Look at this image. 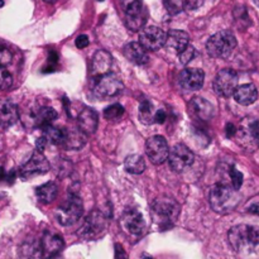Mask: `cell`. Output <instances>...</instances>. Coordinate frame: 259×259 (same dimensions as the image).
<instances>
[{
    "mask_svg": "<svg viewBox=\"0 0 259 259\" xmlns=\"http://www.w3.org/2000/svg\"><path fill=\"white\" fill-rule=\"evenodd\" d=\"M240 195L238 190L224 184H218L211 187L209 194L210 206L218 214H228L239 204Z\"/></svg>",
    "mask_w": 259,
    "mask_h": 259,
    "instance_id": "obj_1",
    "label": "cell"
},
{
    "mask_svg": "<svg viewBox=\"0 0 259 259\" xmlns=\"http://www.w3.org/2000/svg\"><path fill=\"white\" fill-rule=\"evenodd\" d=\"M229 243L235 252H250L259 245V227L255 225H237L229 230Z\"/></svg>",
    "mask_w": 259,
    "mask_h": 259,
    "instance_id": "obj_2",
    "label": "cell"
},
{
    "mask_svg": "<svg viewBox=\"0 0 259 259\" xmlns=\"http://www.w3.org/2000/svg\"><path fill=\"white\" fill-rule=\"evenodd\" d=\"M237 47V38L230 30H222L209 38L206 43V51L209 56L214 58L230 57Z\"/></svg>",
    "mask_w": 259,
    "mask_h": 259,
    "instance_id": "obj_3",
    "label": "cell"
},
{
    "mask_svg": "<svg viewBox=\"0 0 259 259\" xmlns=\"http://www.w3.org/2000/svg\"><path fill=\"white\" fill-rule=\"evenodd\" d=\"M152 211H153L154 218L158 219L162 225L169 227L179 218L181 207L179 202L172 197L162 196L154 200L152 204Z\"/></svg>",
    "mask_w": 259,
    "mask_h": 259,
    "instance_id": "obj_4",
    "label": "cell"
},
{
    "mask_svg": "<svg viewBox=\"0 0 259 259\" xmlns=\"http://www.w3.org/2000/svg\"><path fill=\"white\" fill-rule=\"evenodd\" d=\"M123 88L124 85L120 78L114 75V73L108 72L104 73V75L96 76L93 85V93L98 99L105 100V99L118 95L123 90Z\"/></svg>",
    "mask_w": 259,
    "mask_h": 259,
    "instance_id": "obj_5",
    "label": "cell"
},
{
    "mask_svg": "<svg viewBox=\"0 0 259 259\" xmlns=\"http://www.w3.org/2000/svg\"><path fill=\"white\" fill-rule=\"evenodd\" d=\"M83 214V205L81 199L75 195H70L67 200L56 210V218L61 225L70 227L77 223Z\"/></svg>",
    "mask_w": 259,
    "mask_h": 259,
    "instance_id": "obj_6",
    "label": "cell"
},
{
    "mask_svg": "<svg viewBox=\"0 0 259 259\" xmlns=\"http://www.w3.org/2000/svg\"><path fill=\"white\" fill-rule=\"evenodd\" d=\"M238 143L245 149H254L259 144V120L257 119H245L239 128H237Z\"/></svg>",
    "mask_w": 259,
    "mask_h": 259,
    "instance_id": "obj_7",
    "label": "cell"
},
{
    "mask_svg": "<svg viewBox=\"0 0 259 259\" xmlns=\"http://www.w3.org/2000/svg\"><path fill=\"white\" fill-rule=\"evenodd\" d=\"M214 90L215 93L223 98H229L234 94L235 89L238 88V75L232 68H224L217 73L214 78Z\"/></svg>",
    "mask_w": 259,
    "mask_h": 259,
    "instance_id": "obj_8",
    "label": "cell"
},
{
    "mask_svg": "<svg viewBox=\"0 0 259 259\" xmlns=\"http://www.w3.org/2000/svg\"><path fill=\"white\" fill-rule=\"evenodd\" d=\"M106 227V218L99 210H94L90 212L86 220L83 222L82 227L80 228L77 234L80 235L82 239L90 240L95 239Z\"/></svg>",
    "mask_w": 259,
    "mask_h": 259,
    "instance_id": "obj_9",
    "label": "cell"
},
{
    "mask_svg": "<svg viewBox=\"0 0 259 259\" xmlns=\"http://www.w3.org/2000/svg\"><path fill=\"white\" fill-rule=\"evenodd\" d=\"M120 227L129 237H141L146 230V222L138 210L126 209L120 218Z\"/></svg>",
    "mask_w": 259,
    "mask_h": 259,
    "instance_id": "obj_10",
    "label": "cell"
},
{
    "mask_svg": "<svg viewBox=\"0 0 259 259\" xmlns=\"http://www.w3.org/2000/svg\"><path fill=\"white\" fill-rule=\"evenodd\" d=\"M50 171V162L47 161L43 153L40 151H35L30 156V158L20 167L19 175L23 179H32V177L43 175Z\"/></svg>",
    "mask_w": 259,
    "mask_h": 259,
    "instance_id": "obj_11",
    "label": "cell"
},
{
    "mask_svg": "<svg viewBox=\"0 0 259 259\" xmlns=\"http://www.w3.org/2000/svg\"><path fill=\"white\" fill-rule=\"evenodd\" d=\"M146 153L152 163L162 164L168 159L169 148L167 141L162 136H154L147 141Z\"/></svg>",
    "mask_w": 259,
    "mask_h": 259,
    "instance_id": "obj_12",
    "label": "cell"
},
{
    "mask_svg": "<svg viewBox=\"0 0 259 259\" xmlns=\"http://www.w3.org/2000/svg\"><path fill=\"white\" fill-rule=\"evenodd\" d=\"M167 33L156 25L142 28L139 33V42L147 51H157L166 45Z\"/></svg>",
    "mask_w": 259,
    "mask_h": 259,
    "instance_id": "obj_13",
    "label": "cell"
},
{
    "mask_svg": "<svg viewBox=\"0 0 259 259\" xmlns=\"http://www.w3.org/2000/svg\"><path fill=\"white\" fill-rule=\"evenodd\" d=\"M195 156L186 146L184 144H176L172 148L171 154L168 156L169 167L175 172H182L189 168L194 163Z\"/></svg>",
    "mask_w": 259,
    "mask_h": 259,
    "instance_id": "obj_14",
    "label": "cell"
},
{
    "mask_svg": "<svg viewBox=\"0 0 259 259\" xmlns=\"http://www.w3.org/2000/svg\"><path fill=\"white\" fill-rule=\"evenodd\" d=\"M86 136L88 134L80 126L62 128V138H61L60 146L65 149H81L86 144Z\"/></svg>",
    "mask_w": 259,
    "mask_h": 259,
    "instance_id": "obj_15",
    "label": "cell"
},
{
    "mask_svg": "<svg viewBox=\"0 0 259 259\" xmlns=\"http://www.w3.org/2000/svg\"><path fill=\"white\" fill-rule=\"evenodd\" d=\"M205 80L204 71L200 68H186L179 76L180 86L185 90H199L202 88Z\"/></svg>",
    "mask_w": 259,
    "mask_h": 259,
    "instance_id": "obj_16",
    "label": "cell"
},
{
    "mask_svg": "<svg viewBox=\"0 0 259 259\" xmlns=\"http://www.w3.org/2000/svg\"><path fill=\"white\" fill-rule=\"evenodd\" d=\"M40 245H42V253L45 257H53L63 249L65 243L60 234L51 232V230H46L40 239Z\"/></svg>",
    "mask_w": 259,
    "mask_h": 259,
    "instance_id": "obj_17",
    "label": "cell"
},
{
    "mask_svg": "<svg viewBox=\"0 0 259 259\" xmlns=\"http://www.w3.org/2000/svg\"><path fill=\"white\" fill-rule=\"evenodd\" d=\"M189 108L190 113L201 121L209 120L214 115V106H212V104L207 101L206 99L200 98V96H196V98H194L190 101Z\"/></svg>",
    "mask_w": 259,
    "mask_h": 259,
    "instance_id": "obj_18",
    "label": "cell"
},
{
    "mask_svg": "<svg viewBox=\"0 0 259 259\" xmlns=\"http://www.w3.org/2000/svg\"><path fill=\"white\" fill-rule=\"evenodd\" d=\"M57 116L58 114L55 109L50 108V106H42V108L37 109V110H33L29 114V116L25 119L32 121V125L43 129L45 126L51 125L57 119Z\"/></svg>",
    "mask_w": 259,
    "mask_h": 259,
    "instance_id": "obj_19",
    "label": "cell"
},
{
    "mask_svg": "<svg viewBox=\"0 0 259 259\" xmlns=\"http://www.w3.org/2000/svg\"><path fill=\"white\" fill-rule=\"evenodd\" d=\"M123 53L131 62L136 65H147L149 61L147 50L141 45V42H131L125 45Z\"/></svg>",
    "mask_w": 259,
    "mask_h": 259,
    "instance_id": "obj_20",
    "label": "cell"
},
{
    "mask_svg": "<svg viewBox=\"0 0 259 259\" xmlns=\"http://www.w3.org/2000/svg\"><path fill=\"white\" fill-rule=\"evenodd\" d=\"M111 63H113V58L108 51H98L94 55L93 62H91V73H93L94 77L108 73L110 71Z\"/></svg>",
    "mask_w": 259,
    "mask_h": 259,
    "instance_id": "obj_21",
    "label": "cell"
},
{
    "mask_svg": "<svg viewBox=\"0 0 259 259\" xmlns=\"http://www.w3.org/2000/svg\"><path fill=\"white\" fill-rule=\"evenodd\" d=\"M78 126L85 132L86 134H93L95 133L96 128H98L99 124V116L94 109L85 108L80 111L77 116Z\"/></svg>",
    "mask_w": 259,
    "mask_h": 259,
    "instance_id": "obj_22",
    "label": "cell"
},
{
    "mask_svg": "<svg viewBox=\"0 0 259 259\" xmlns=\"http://www.w3.org/2000/svg\"><path fill=\"white\" fill-rule=\"evenodd\" d=\"M19 119V110L18 106L10 101L0 104V126L4 129L14 125Z\"/></svg>",
    "mask_w": 259,
    "mask_h": 259,
    "instance_id": "obj_23",
    "label": "cell"
},
{
    "mask_svg": "<svg viewBox=\"0 0 259 259\" xmlns=\"http://www.w3.org/2000/svg\"><path fill=\"white\" fill-rule=\"evenodd\" d=\"M233 96H234L235 101L240 105H250L257 100L258 91L253 83H244V85H240L235 89Z\"/></svg>",
    "mask_w": 259,
    "mask_h": 259,
    "instance_id": "obj_24",
    "label": "cell"
},
{
    "mask_svg": "<svg viewBox=\"0 0 259 259\" xmlns=\"http://www.w3.org/2000/svg\"><path fill=\"white\" fill-rule=\"evenodd\" d=\"M189 34L186 32H184V30L174 29L167 33L166 46L168 48H171V50L176 51V52L180 53L181 51H184L189 46Z\"/></svg>",
    "mask_w": 259,
    "mask_h": 259,
    "instance_id": "obj_25",
    "label": "cell"
},
{
    "mask_svg": "<svg viewBox=\"0 0 259 259\" xmlns=\"http://www.w3.org/2000/svg\"><path fill=\"white\" fill-rule=\"evenodd\" d=\"M57 194L58 187L57 185L52 181L37 187V190H35V195H37L38 200H39L42 204H51V202L57 197Z\"/></svg>",
    "mask_w": 259,
    "mask_h": 259,
    "instance_id": "obj_26",
    "label": "cell"
},
{
    "mask_svg": "<svg viewBox=\"0 0 259 259\" xmlns=\"http://www.w3.org/2000/svg\"><path fill=\"white\" fill-rule=\"evenodd\" d=\"M124 167L129 174L141 175L146 169V162L141 154H131L125 158Z\"/></svg>",
    "mask_w": 259,
    "mask_h": 259,
    "instance_id": "obj_27",
    "label": "cell"
},
{
    "mask_svg": "<svg viewBox=\"0 0 259 259\" xmlns=\"http://www.w3.org/2000/svg\"><path fill=\"white\" fill-rule=\"evenodd\" d=\"M154 115H156V111L151 101H142L139 105V120L144 124H152L154 123Z\"/></svg>",
    "mask_w": 259,
    "mask_h": 259,
    "instance_id": "obj_28",
    "label": "cell"
},
{
    "mask_svg": "<svg viewBox=\"0 0 259 259\" xmlns=\"http://www.w3.org/2000/svg\"><path fill=\"white\" fill-rule=\"evenodd\" d=\"M43 137L47 139L48 143L51 144H57L60 146L61 138H62V128H57V126L47 125L43 128Z\"/></svg>",
    "mask_w": 259,
    "mask_h": 259,
    "instance_id": "obj_29",
    "label": "cell"
},
{
    "mask_svg": "<svg viewBox=\"0 0 259 259\" xmlns=\"http://www.w3.org/2000/svg\"><path fill=\"white\" fill-rule=\"evenodd\" d=\"M20 254L23 257H38V255H43L42 253V245L40 243H25L20 247Z\"/></svg>",
    "mask_w": 259,
    "mask_h": 259,
    "instance_id": "obj_30",
    "label": "cell"
},
{
    "mask_svg": "<svg viewBox=\"0 0 259 259\" xmlns=\"http://www.w3.org/2000/svg\"><path fill=\"white\" fill-rule=\"evenodd\" d=\"M144 23H146V17L142 14V12L134 15H125V24L129 29L132 30L142 29Z\"/></svg>",
    "mask_w": 259,
    "mask_h": 259,
    "instance_id": "obj_31",
    "label": "cell"
},
{
    "mask_svg": "<svg viewBox=\"0 0 259 259\" xmlns=\"http://www.w3.org/2000/svg\"><path fill=\"white\" fill-rule=\"evenodd\" d=\"M125 15H134L142 12V0H120Z\"/></svg>",
    "mask_w": 259,
    "mask_h": 259,
    "instance_id": "obj_32",
    "label": "cell"
},
{
    "mask_svg": "<svg viewBox=\"0 0 259 259\" xmlns=\"http://www.w3.org/2000/svg\"><path fill=\"white\" fill-rule=\"evenodd\" d=\"M124 114V108L120 104H114V105L108 106L104 110V118L108 120H115V119L121 118Z\"/></svg>",
    "mask_w": 259,
    "mask_h": 259,
    "instance_id": "obj_33",
    "label": "cell"
},
{
    "mask_svg": "<svg viewBox=\"0 0 259 259\" xmlns=\"http://www.w3.org/2000/svg\"><path fill=\"white\" fill-rule=\"evenodd\" d=\"M13 85V76L5 66H0V90H8Z\"/></svg>",
    "mask_w": 259,
    "mask_h": 259,
    "instance_id": "obj_34",
    "label": "cell"
},
{
    "mask_svg": "<svg viewBox=\"0 0 259 259\" xmlns=\"http://www.w3.org/2000/svg\"><path fill=\"white\" fill-rule=\"evenodd\" d=\"M164 7L168 10L169 14H179L184 9V2L182 0H164Z\"/></svg>",
    "mask_w": 259,
    "mask_h": 259,
    "instance_id": "obj_35",
    "label": "cell"
},
{
    "mask_svg": "<svg viewBox=\"0 0 259 259\" xmlns=\"http://www.w3.org/2000/svg\"><path fill=\"white\" fill-rule=\"evenodd\" d=\"M195 53H196L195 48L189 45L184 51H181V52L179 53L180 62H181L182 65H187V63H189L190 61H192V58L195 57Z\"/></svg>",
    "mask_w": 259,
    "mask_h": 259,
    "instance_id": "obj_36",
    "label": "cell"
},
{
    "mask_svg": "<svg viewBox=\"0 0 259 259\" xmlns=\"http://www.w3.org/2000/svg\"><path fill=\"white\" fill-rule=\"evenodd\" d=\"M230 179H232V184H233V187H234V189L239 190L240 187H242L243 175H242V172H239L237 168H234V167H232V168H230Z\"/></svg>",
    "mask_w": 259,
    "mask_h": 259,
    "instance_id": "obj_37",
    "label": "cell"
},
{
    "mask_svg": "<svg viewBox=\"0 0 259 259\" xmlns=\"http://www.w3.org/2000/svg\"><path fill=\"white\" fill-rule=\"evenodd\" d=\"M13 60V55L7 47L0 46V66H8Z\"/></svg>",
    "mask_w": 259,
    "mask_h": 259,
    "instance_id": "obj_38",
    "label": "cell"
},
{
    "mask_svg": "<svg viewBox=\"0 0 259 259\" xmlns=\"http://www.w3.org/2000/svg\"><path fill=\"white\" fill-rule=\"evenodd\" d=\"M184 2V9L186 10H195L199 9L205 0H182Z\"/></svg>",
    "mask_w": 259,
    "mask_h": 259,
    "instance_id": "obj_39",
    "label": "cell"
},
{
    "mask_svg": "<svg viewBox=\"0 0 259 259\" xmlns=\"http://www.w3.org/2000/svg\"><path fill=\"white\" fill-rule=\"evenodd\" d=\"M247 211L253 215H258L259 217V200H250L247 205Z\"/></svg>",
    "mask_w": 259,
    "mask_h": 259,
    "instance_id": "obj_40",
    "label": "cell"
},
{
    "mask_svg": "<svg viewBox=\"0 0 259 259\" xmlns=\"http://www.w3.org/2000/svg\"><path fill=\"white\" fill-rule=\"evenodd\" d=\"M89 43H90V40H89V37H88V35H85V34L78 35V37L76 38V40H75L76 47L80 48V50H82V48H86V47H88Z\"/></svg>",
    "mask_w": 259,
    "mask_h": 259,
    "instance_id": "obj_41",
    "label": "cell"
},
{
    "mask_svg": "<svg viewBox=\"0 0 259 259\" xmlns=\"http://www.w3.org/2000/svg\"><path fill=\"white\" fill-rule=\"evenodd\" d=\"M166 113L164 110H158L156 111V115H154V123H158V124H163L166 121Z\"/></svg>",
    "mask_w": 259,
    "mask_h": 259,
    "instance_id": "obj_42",
    "label": "cell"
},
{
    "mask_svg": "<svg viewBox=\"0 0 259 259\" xmlns=\"http://www.w3.org/2000/svg\"><path fill=\"white\" fill-rule=\"evenodd\" d=\"M235 134H237V128H235L234 124H232V123L227 124V137L228 138H232V137H234Z\"/></svg>",
    "mask_w": 259,
    "mask_h": 259,
    "instance_id": "obj_43",
    "label": "cell"
},
{
    "mask_svg": "<svg viewBox=\"0 0 259 259\" xmlns=\"http://www.w3.org/2000/svg\"><path fill=\"white\" fill-rule=\"evenodd\" d=\"M119 257H125L126 258V253H124L123 250V247L119 244L115 245V258H119Z\"/></svg>",
    "mask_w": 259,
    "mask_h": 259,
    "instance_id": "obj_44",
    "label": "cell"
},
{
    "mask_svg": "<svg viewBox=\"0 0 259 259\" xmlns=\"http://www.w3.org/2000/svg\"><path fill=\"white\" fill-rule=\"evenodd\" d=\"M48 60H50L51 65H56V63H57V61H58V55L55 52V51H51L50 58H48Z\"/></svg>",
    "mask_w": 259,
    "mask_h": 259,
    "instance_id": "obj_45",
    "label": "cell"
},
{
    "mask_svg": "<svg viewBox=\"0 0 259 259\" xmlns=\"http://www.w3.org/2000/svg\"><path fill=\"white\" fill-rule=\"evenodd\" d=\"M3 179H5V171L2 168V167H0V180H3Z\"/></svg>",
    "mask_w": 259,
    "mask_h": 259,
    "instance_id": "obj_46",
    "label": "cell"
},
{
    "mask_svg": "<svg viewBox=\"0 0 259 259\" xmlns=\"http://www.w3.org/2000/svg\"><path fill=\"white\" fill-rule=\"evenodd\" d=\"M45 3H48V4H53V3H56L57 0H43Z\"/></svg>",
    "mask_w": 259,
    "mask_h": 259,
    "instance_id": "obj_47",
    "label": "cell"
},
{
    "mask_svg": "<svg viewBox=\"0 0 259 259\" xmlns=\"http://www.w3.org/2000/svg\"><path fill=\"white\" fill-rule=\"evenodd\" d=\"M4 7V0H0V8Z\"/></svg>",
    "mask_w": 259,
    "mask_h": 259,
    "instance_id": "obj_48",
    "label": "cell"
},
{
    "mask_svg": "<svg viewBox=\"0 0 259 259\" xmlns=\"http://www.w3.org/2000/svg\"><path fill=\"white\" fill-rule=\"evenodd\" d=\"M254 2H255V4L259 5V0H254Z\"/></svg>",
    "mask_w": 259,
    "mask_h": 259,
    "instance_id": "obj_49",
    "label": "cell"
},
{
    "mask_svg": "<svg viewBox=\"0 0 259 259\" xmlns=\"http://www.w3.org/2000/svg\"><path fill=\"white\" fill-rule=\"evenodd\" d=\"M99 2H104V0H99Z\"/></svg>",
    "mask_w": 259,
    "mask_h": 259,
    "instance_id": "obj_50",
    "label": "cell"
}]
</instances>
